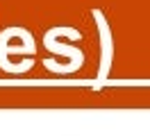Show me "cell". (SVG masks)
<instances>
[{"instance_id":"3","label":"cell","mask_w":150,"mask_h":136,"mask_svg":"<svg viewBox=\"0 0 150 136\" xmlns=\"http://www.w3.org/2000/svg\"><path fill=\"white\" fill-rule=\"evenodd\" d=\"M37 45L34 43H21V45H9V30L5 27L0 32V68L5 73H28L25 68H21L11 61V54H28L34 57Z\"/></svg>"},{"instance_id":"2","label":"cell","mask_w":150,"mask_h":136,"mask_svg":"<svg viewBox=\"0 0 150 136\" xmlns=\"http://www.w3.org/2000/svg\"><path fill=\"white\" fill-rule=\"evenodd\" d=\"M62 32H64V25L50 27L46 34H43V45H46L50 52L66 57V75H68V73H75V70L82 68V63H84V52H82L77 45H68V43L57 41V36L62 34Z\"/></svg>"},{"instance_id":"1","label":"cell","mask_w":150,"mask_h":136,"mask_svg":"<svg viewBox=\"0 0 150 136\" xmlns=\"http://www.w3.org/2000/svg\"><path fill=\"white\" fill-rule=\"evenodd\" d=\"M91 16H93V23L98 25V34H100V66H98V77H96V86H93L98 91L107 82L109 73H112V66H114V34L100 9L93 7Z\"/></svg>"}]
</instances>
